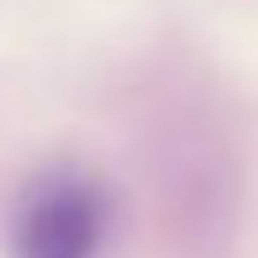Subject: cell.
<instances>
[{
  "label": "cell",
  "instance_id": "obj_1",
  "mask_svg": "<svg viewBox=\"0 0 258 258\" xmlns=\"http://www.w3.org/2000/svg\"><path fill=\"white\" fill-rule=\"evenodd\" d=\"M105 220L110 206L101 182L82 172H48L19 201L10 258H91L101 249Z\"/></svg>",
  "mask_w": 258,
  "mask_h": 258
}]
</instances>
